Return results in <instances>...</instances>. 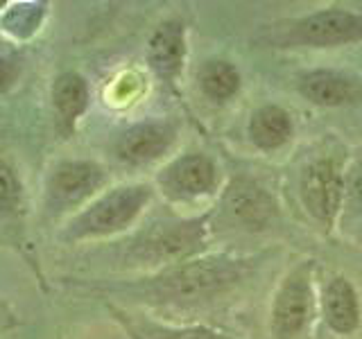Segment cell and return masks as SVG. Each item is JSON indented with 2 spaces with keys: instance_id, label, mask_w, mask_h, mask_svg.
Here are the masks:
<instances>
[{
  "instance_id": "1",
  "label": "cell",
  "mask_w": 362,
  "mask_h": 339,
  "mask_svg": "<svg viewBox=\"0 0 362 339\" xmlns=\"http://www.w3.org/2000/svg\"><path fill=\"white\" fill-rule=\"evenodd\" d=\"M245 271L247 260L213 256L204 260H186L152 278H141L139 282L118 290L150 303H188L229 290L245 276Z\"/></svg>"
},
{
  "instance_id": "2",
  "label": "cell",
  "mask_w": 362,
  "mask_h": 339,
  "mask_svg": "<svg viewBox=\"0 0 362 339\" xmlns=\"http://www.w3.org/2000/svg\"><path fill=\"white\" fill-rule=\"evenodd\" d=\"M152 199V190L143 184H127L111 188L98 195L90 203L73 215L62 229L64 242H84L98 237L116 235L136 222L147 201Z\"/></svg>"
},
{
  "instance_id": "3",
  "label": "cell",
  "mask_w": 362,
  "mask_h": 339,
  "mask_svg": "<svg viewBox=\"0 0 362 339\" xmlns=\"http://www.w3.org/2000/svg\"><path fill=\"white\" fill-rule=\"evenodd\" d=\"M206 242V218L156 222L129 242L127 258L136 265H179L202 251Z\"/></svg>"
},
{
  "instance_id": "4",
  "label": "cell",
  "mask_w": 362,
  "mask_h": 339,
  "mask_svg": "<svg viewBox=\"0 0 362 339\" xmlns=\"http://www.w3.org/2000/svg\"><path fill=\"white\" fill-rule=\"evenodd\" d=\"M107 184L105 167L95 161H59L50 167L43 186V213L48 220L77 215Z\"/></svg>"
},
{
  "instance_id": "5",
  "label": "cell",
  "mask_w": 362,
  "mask_h": 339,
  "mask_svg": "<svg viewBox=\"0 0 362 339\" xmlns=\"http://www.w3.org/2000/svg\"><path fill=\"white\" fill-rule=\"evenodd\" d=\"M313 312V285L308 267L297 269L288 276L276 294L274 310H272V331L279 339L297 337L305 323L310 321Z\"/></svg>"
},
{
  "instance_id": "6",
  "label": "cell",
  "mask_w": 362,
  "mask_h": 339,
  "mask_svg": "<svg viewBox=\"0 0 362 339\" xmlns=\"http://www.w3.org/2000/svg\"><path fill=\"white\" fill-rule=\"evenodd\" d=\"M362 37V16L342 9H324L294 23L292 39L305 45H339Z\"/></svg>"
},
{
  "instance_id": "7",
  "label": "cell",
  "mask_w": 362,
  "mask_h": 339,
  "mask_svg": "<svg viewBox=\"0 0 362 339\" xmlns=\"http://www.w3.org/2000/svg\"><path fill=\"white\" fill-rule=\"evenodd\" d=\"M301 199L322 222H333L342 201V174L333 161H315L301 177Z\"/></svg>"
},
{
  "instance_id": "8",
  "label": "cell",
  "mask_w": 362,
  "mask_h": 339,
  "mask_svg": "<svg viewBox=\"0 0 362 339\" xmlns=\"http://www.w3.org/2000/svg\"><path fill=\"white\" fill-rule=\"evenodd\" d=\"M173 141L175 129L165 122H141L118 136L116 156L127 165H145L163 156Z\"/></svg>"
},
{
  "instance_id": "9",
  "label": "cell",
  "mask_w": 362,
  "mask_h": 339,
  "mask_svg": "<svg viewBox=\"0 0 362 339\" xmlns=\"http://www.w3.org/2000/svg\"><path fill=\"white\" fill-rule=\"evenodd\" d=\"M158 184L163 186L168 195L197 197L215 186V165L211 163V158L202 154L181 156L163 170Z\"/></svg>"
},
{
  "instance_id": "10",
  "label": "cell",
  "mask_w": 362,
  "mask_h": 339,
  "mask_svg": "<svg viewBox=\"0 0 362 339\" xmlns=\"http://www.w3.org/2000/svg\"><path fill=\"white\" fill-rule=\"evenodd\" d=\"M50 100H52L57 127H59L64 136H71L75 131L77 120L88 109L90 95H88L86 79L75 71H66L62 75H57L50 88Z\"/></svg>"
},
{
  "instance_id": "11",
  "label": "cell",
  "mask_w": 362,
  "mask_h": 339,
  "mask_svg": "<svg viewBox=\"0 0 362 339\" xmlns=\"http://www.w3.org/2000/svg\"><path fill=\"white\" fill-rule=\"evenodd\" d=\"M186 56V32L179 20L161 23L147 43V61L161 79H175Z\"/></svg>"
},
{
  "instance_id": "12",
  "label": "cell",
  "mask_w": 362,
  "mask_h": 339,
  "mask_svg": "<svg viewBox=\"0 0 362 339\" xmlns=\"http://www.w3.org/2000/svg\"><path fill=\"white\" fill-rule=\"evenodd\" d=\"M224 210L235 224L260 226L272 218L274 201L269 199L265 190L249 184V181H235L229 192H226Z\"/></svg>"
},
{
  "instance_id": "13",
  "label": "cell",
  "mask_w": 362,
  "mask_h": 339,
  "mask_svg": "<svg viewBox=\"0 0 362 339\" xmlns=\"http://www.w3.org/2000/svg\"><path fill=\"white\" fill-rule=\"evenodd\" d=\"M324 316L328 326L337 333H354L360 321V308L354 285L346 278H333L324 287Z\"/></svg>"
},
{
  "instance_id": "14",
  "label": "cell",
  "mask_w": 362,
  "mask_h": 339,
  "mask_svg": "<svg viewBox=\"0 0 362 339\" xmlns=\"http://www.w3.org/2000/svg\"><path fill=\"white\" fill-rule=\"evenodd\" d=\"M111 314L124 328L129 339H222L218 333L199 326H163L141 314H129L120 308H111Z\"/></svg>"
},
{
  "instance_id": "15",
  "label": "cell",
  "mask_w": 362,
  "mask_h": 339,
  "mask_svg": "<svg viewBox=\"0 0 362 339\" xmlns=\"http://www.w3.org/2000/svg\"><path fill=\"white\" fill-rule=\"evenodd\" d=\"M299 88L310 102L322 107H337L346 102L351 93H354V84L346 77L331 71H315L303 75Z\"/></svg>"
},
{
  "instance_id": "16",
  "label": "cell",
  "mask_w": 362,
  "mask_h": 339,
  "mask_svg": "<svg viewBox=\"0 0 362 339\" xmlns=\"http://www.w3.org/2000/svg\"><path fill=\"white\" fill-rule=\"evenodd\" d=\"M290 133H292L290 116L279 107L258 109L252 116V122H249V136H252V141L258 147H263V150L281 147L290 138Z\"/></svg>"
},
{
  "instance_id": "17",
  "label": "cell",
  "mask_w": 362,
  "mask_h": 339,
  "mask_svg": "<svg viewBox=\"0 0 362 339\" xmlns=\"http://www.w3.org/2000/svg\"><path fill=\"white\" fill-rule=\"evenodd\" d=\"M199 86L211 100H229L238 86H240V75H238L235 68L229 61H209L204 64V68L199 71Z\"/></svg>"
},
{
  "instance_id": "18",
  "label": "cell",
  "mask_w": 362,
  "mask_h": 339,
  "mask_svg": "<svg viewBox=\"0 0 362 339\" xmlns=\"http://www.w3.org/2000/svg\"><path fill=\"white\" fill-rule=\"evenodd\" d=\"M45 3H14L0 18V28L16 39H30L37 34L43 16H45Z\"/></svg>"
},
{
  "instance_id": "19",
  "label": "cell",
  "mask_w": 362,
  "mask_h": 339,
  "mask_svg": "<svg viewBox=\"0 0 362 339\" xmlns=\"http://www.w3.org/2000/svg\"><path fill=\"white\" fill-rule=\"evenodd\" d=\"M23 206V184L5 156H0V220L16 218Z\"/></svg>"
},
{
  "instance_id": "20",
  "label": "cell",
  "mask_w": 362,
  "mask_h": 339,
  "mask_svg": "<svg viewBox=\"0 0 362 339\" xmlns=\"http://www.w3.org/2000/svg\"><path fill=\"white\" fill-rule=\"evenodd\" d=\"M18 75H21V61L16 56L0 54V95L7 93L18 82Z\"/></svg>"
},
{
  "instance_id": "21",
  "label": "cell",
  "mask_w": 362,
  "mask_h": 339,
  "mask_svg": "<svg viewBox=\"0 0 362 339\" xmlns=\"http://www.w3.org/2000/svg\"><path fill=\"white\" fill-rule=\"evenodd\" d=\"M349 190L351 195L356 199L362 201V161L354 167V172H351V179H349Z\"/></svg>"
},
{
  "instance_id": "22",
  "label": "cell",
  "mask_w": 362,
  "mask_h": 339,
  "mask_svg": "<svg viewBox=\"0 0 362 339\" xmlns=\"http://www.w3.org/2000/svg\"><path fill=\"white\" fill-rule=\"evenodd\" d=\"M0 321H3V308H0Z\"/></svg>"
},
{
  "instance_id": "23",
  "label": "cell",
  "mask_w": 362,
  "mask_h": 339,
  "mask_svg": "<svg viewBox=\"0 0 362 339\" xmlns=\"http://www.w3.org/2000/svg\"><path fill=\"white\" fill-rule=\"evenodd\" d=\"M0 50H3V41H0Z\"/></svg>"
}]
</instances>
